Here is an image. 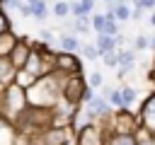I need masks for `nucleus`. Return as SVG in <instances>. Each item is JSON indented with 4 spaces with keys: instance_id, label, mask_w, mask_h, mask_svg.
Masks as SVG:
<instances>
[{
    "instance_id": "9",
    "label": "nucleus",
    "mask_w": 155,
    "mask_h": 145,
    "mask_svg": "<svg viewBox=\"0 0 155 145\" xmlns=\"http://www.w3.org/2000/svg\"><path fill=\"white\" fill-rule=\"evenodd\" d=\"M140 123L148 128V130H153L155 133V92H150L148 97H145V102L140 104Z\"/></svg>"
},
{
    "instance_id": "14",
    "label": "nucleus",
    "mask_w": 155,
    "mask_h": 145,
    "mask_svg": "<svg viewBox=\"0 0 155 145\" xmlns=\"http://www.w3.org/2000/svg\"><path fill=\"white\" fill-rule=\"evenodd\" d=\"M17 41H19V36H17L12 29H10V31H5V34H0V56H10Z\"/></svg>"
},
{
    "instance_id": "31",
    "label": "nucleus",
    "mask_w": 155,
    "mask_h": 145,
    "mask_svg": "<svg viewBox=\"0 0 155 145\" xmlns=\"http://www.w3.org/2000/svg\"><path fill=\"white\" fill-rule=\"evenodd\" d=\"M133 7H140V10H155V0H131Z\"/></svg>"
},
{
    "instance_id": "17",
    "label": "nucleus",
    "mask_w": 155,
    "mask_h": 145,
    "mask_svg": "<svg viewBox=\"0 0 155 145\" xmlns=\"http://www.w3.org/2000/svg\"><path fill=\"white\" fill-rule=\"evenodd\" d=\"M114 14H116L119 22H128L131 14H133V10H131V5H128L126 0H119V2L114 5Z\"/></svg>"
},
{
    "instance_id": "22",
    "label": "nucleus",
    "mask_w": 155,
    "mask_h": 145,
    "mask_svg": "<svg viewBox=\"0 0 155 145\" xmlns=\"http://www.w3.org/2000/svg\"><path fill=\"white\" fill-rule=\"evenodd\" d=\"M107 99H109V104H111L114 109H126V104H124V97H121V87H119V89H111Z\"/></svg>"
},
{
    "instance_id": "4",
    "label": "nucleus",
    "mask_w": 155,
    "mask_h": 145,
    "mask_svg": "<svg viewBox=\"0 0 155 145\" xmlns=\"http://www.w3.org/2000/svg\"><path fill=\"white\" fill-rule=\"evenodd\" d=\"M31 145H68L70 143V126H48L29 135Z\"/></svg>"
},
{
    "instance_id": "6",
    "label": "nucleus",
    "mask_w": 155,
    "mask_h": 145,
    "mask_svg": "<svg viewBox=\"0 0 155 145\" xmlns=\"http://www.w3.org/2000/svg\"><path fill=\"white\" fill-rule=\"evenodd\" d=\"M107 138H109V130H107V123H85L78 128V135H75V145H107Z\"/></svg>"
},
{
    "instance_id": "26",
    "label": "nucleus",
    "mask_w": 155,
    "mask_h": 145,
    "mask_svg": "<svg viewBox=\"0 0 155 145\" xmlns=\"http://www.w3.org/2000/svg\"><path fill=\"white\" fill-rule=\"evenodd\" d=\"M39 41H41V44L53 46V44H58V36H56L51 29H39Z\"/></svg>"
},
{
    "instance_id": "21",
    "label": "nucleus",
    "mask_w": 155,
    "mask_h": 145,
    "mask_svg": "<svg viewBox=\"0 0 155 145\" xmlns=\"http://www.w3.org/2000/svg\"><path fill=\"white\" fill-rule=\"evenodd\" d=\"M46 14H48V2H46V0L31 2V17H34V19H46Z\"/></svg>"
},
{
    "instance_id": "5",
    "label": "nucleus",
    "mask_w": 155,
    "mask_h": 145,
    "mask_svg": "<svg viewBox=\"0 0 155 145\" xmlns=\"http://www.w3.org/2000/svg\"><path fill=\"white\" fill-rule=\"evenodd\" d=\"M107 130L109 133H138L140 128V118H136L128 109H116V114H111L107 121Z\"/></svg>"
},
{
    "instance_id": "3",
    "label": "nucleus",
    "mask_w": 155,
    "mask_h": 145,
    "mask_svg": "<svg viewBox=\"0 0 155 145\" xmlns=\"http://www.w3.org/2000/svg\"><path fill=\"white\" fill-rule=\"evenodd\" d=\"M85 92H87V77H82V72L63 77V82H61V99H65L70 104H82L85 102Z\"/></svg>"
},
{
    "instance_id": "41",
    "label": "nucleus",
    "mask_w": 155,
    "mask_h": 145,
    "mask_svg": "<svg viewBox=\"0 0 155 145\" xmlns=\"http://www.w3.org/2000/svg\"><path fill=\"white\" fill-rule=\"evenodd\" d=\"M0 10H2V5H0Z\"/></svg>"
},
{
    "instance_id": "29",
    "label": "nucleus",
    "mask_w": 155,
    "mask_h": 145,
    "mask_svg": "<svg viewBox=\"0 0 155 145\" xmlns=\"http://www.w3.org/2000/svg\"><path fill=\"white\" fill-rule=\"evenodd\" d=\"M104 24H107V17H104V12H97V14H92V29H94L97 34L104 29Z\"/></svg>"
},
{
    "instance_id": "34",
    "label": "nucleus",
    "mask_w": 155,
    "mask_h": 145,
    "mask_svg": "<svg viewBox=\"0 0 155 145\" xmlns=\"http://www.w3.org/2000/svg\"><path fill=\"white\" fill-rule=\"evenodd\" d=\"M2 94H5V87H0V116H2Z\"/></svg>"
},
{
    "instance_id": "19",
    "label": "nucleus",
    "mask_w": 155,
    "mask_h": 145,
    "mask_svg": "<svg viewBox=\"0 0 155 145\" xmlns=\"http://www.w3.org/2000/svg\"><path fill=\"white\" fill-rule=\"evenodd\" d=\"M36 80H39V77H34V75H31L29 70H24V68H22V70H17V75H15V82H17L19 87H24V89H29Z\"/></svg>"
},
{
    "instance_id": "13",
    "label": "nucleus",
    "mask_w": 155,
    "mask_h": 145,
    "mask_svg": "<svg viewBox=\"0 0 155 145\" xmlns=\"http://www.w3.org/2000/svg\"><path fill=\"white\" fill-rule=\"evenodd\" d=\"M56 46H58V51H65V53H78L82 44L78 41V36H75V34H61Z\"/></svg>"
},
{
    "instance_id": "18",
    "label": "nucleus",
    "mask_w": 155,
    "mask_h": 145,
    "mask_svg": "<svg viewBox=\"0 0 155 145\" xmlns=\"http://www.w3.org/2000/svg\"><path fill=\"white\" fill-rule=\"evenodd\" d=\"M80 53H82V58H85L87 63H92V60L102 58V53H99V48H97V44H94V41H92V44H82V46H80Z\"/></svg>"
},
{
    "instance_id": "32",
    "label": "nucleus",
    "mask_w": 155,
    "mask_h": 145,
    "mask_svg": "<svg viewBox=\"0 0 155 145\" xmlns=\"http://www.w3.org/2000/svg\"><path fill=\"white\" fill-rule=\"evenodd\" d=\"M0 5L5 7V10H19V5H22V0H0Z\"/></svg>"
},
{
    "instance_id": "16",
    "label": "nucleus",
    "mask_w": 155,
    "mask_h": 145,
    "mask_svg": "<svg viewBox=\"0 0 155 145\" xmlns=\"http://www.w3.org/2000/svg\"><path fill=\"white\" fill-rule=\"evenodd\" d=\"M107 145H138V138L133 133H109Z\"/></svg>"
},
{
    "instance_id": "30",
    "label": "nucleus",
    "mask_w": 155,
    "mask_h": 145,
    "mask_svg": "<svg viewBox=\"0 0 155 145\" xmlns=\"http://www.w3.org/2000/svg\"><path fill=\"white\" fill-rule=\"evenodd\" d=\"M10 29H12V19L7 17L5 10H0V34H5V31H10Z\"/></svg>"
},
{
    "instance_id": "10",
    "label": "nucleus",
    "mask_w": 155,
    "mask_h": 145,
    "mask_svg": "<svg viewBox=\"0 0 155 145\" xmlns=\"http://www.w3.org/2000/svg\"><path fill=\"white\" fill-rule=\"evenodd\" d=\"M136 68V51L133 48H119V77H126Z\"/></svg>"
},
{
    "instance_id": "23",
    "label": "nucleus",
    "mask_w": 155,
    "mask_h": 145,
    "mask_svg": "<svg viewBox=\"0 0 155 145\" xmlns=\"http://www.w3.org/2000/svg\"><path fill=\"white\" fill-rule=\"evenodd\" d=\"M102 31L109 34V36H119V34H121V22H119V19H107V24H104Z\"/></svg>"
},
{
    "instance_id": "27",
    "label": "nucleus",
    "mask_w": 155,
    "mask_h": 145,
    "mask_svg": "<svg viewBox=\"0 0 155 145\" xmlns=\"http://www.w3.org/2000/svg\"><path fill=\"white\" fill-rule=\"evenodd\" d=\"M87 85H90L92 89H99V87L104 85V77H102V72H99V70H92V72L87 75Z\"/></svg>"
},
{
    "instance_id": "1",
    "label": "nucleus",
    "mask_w": 155,
    "mask_h": 145,
    "mask_svg": "<svg viewBox=\"0 0 155 145\" xmlns=\"http://www.w3.org/2000/svg\"><path fill=\"white\" fill-rule=\"evenodd\" d=\"M65 75L61 72H46L41 75L29 89H27V97H29V104L31 106H56L61 102V82H63Z\"/></svg>"
},
{
    "instance_id": "7",
    "label": "nucleus",
    "mask_w": 155,
    "mask_h": 145,
    "mask_svg": "<svg viewBox=\"0 0 155 145\" xmlns=\"http://www.w3.org/2000/svg\"><path fill=\"white\" fill-rule=\"evenodd\" d=\"M53 70L61 75H78V72H82V60L78 58V53L58 51L53 58Z\"/></svg>"
},
{
    "instance_id": "38",
    "label": "nucleus",
    "mask_w": 155,
    "mask_h": 145,
    "mask_svg": "<svg viewBox=\"0 0 155 145\" xmlns=\"http://www.w3.org/2000/svg\"><path fill=\"white\" fill-rule=\"evenodd\" d=\"M150 80H155V70H153V72H150Z\"/></svg>"
},
{
    "instance_id": "40",
    "label": "nucleus",
    "mask_w": 155,
    "mask_h": 145,
    "mask_svg": "<svg viewBox=\"0 0 155 145\" xmlns=\"http://www.w3.org/2000/svg\"><path fill=\"white\" fill-rule=\"evenodd\" d=\"M126 2H131V0H126Z\"/></svg>"
},
{
    "instance_id": "20",
    "label": "nucleus",
    "mask_w": 155,
    "mask_h": 145,
    "mask_svg": "<svg viewBox=\"0 0 155 145\" xmlns=\"http://www.w3.org/2000/svg\"><path fill=\"white\" fill-rule=\"evenodd\" d=\"M51 12H53L58 19H68V17H70V2H65V0H56L53 7H51Z\"/></svg>"
},
{
    "instance_id": "28",
    "label": "nucleus",
    "mask_w": 155,
    "mask_h": 145,
    "mask_svg": "<svg viewBox=\"0 0 155 145\" xmlns=\"http://www.w3.org/2000/svg\"><path fill=\"white\" fill-rule=\"evenodd\" d=\"M121 97H124V104H126V109H128V106L136 102V97H138V94H136V89H133V87L124 85V87H121Z\"/></svg>"
},
{
    "instance_id": "8",
    "label": "nucleus",
    "mask_w": 155,
    "mask_h": 145,
    "mask_svg": "<svg viewBox=\"0 0 155 145\" xmlns=\"http://www.w3.org/2000/svg\"><path fill=\"white\" fill-rule=\"evenodd\" d=\"M31 44L27 41V39H19L17 44H15V48H12V53L7 56L10 60H12V65L17 68V70H22L24 65H27V60H29V56H31Z\"/></svg>"
},
{
    "instance_id": "2",
    "label": "nucleus",
    "mask_w": 155,
    "mask_h": 145,
    "mask_svg": "<svg viewBox=\"0 0 155 145\" xmlns=\"http://www.w3.org/2000/svg\"><path fill=\"white\" fill-rule=\"evenodd\" d=\"M29 109V97H27V89L19 87L17 82L7 85L5 87V94H2V118L17 123V118Z\"/></svg>"
},
{
    "instance_id": "24",
    "label": "nucleus",
    "mask_w": 155,
    "mask_h": 145,
    "mask_svg": "<svg viewBox=\"0 0 155 145\" xmlns=\"http://www.w3.org/2000/svg\"><path fill=\"white\" fill-rule=\"evenodd\" d=\"M145 48H150V36L148 34H138L133 39V51L138 53V51H145Z\"/></svg>"
},
{
    "instance_id": "12",
    "label": "nucleus",
    "mask_w": 155,
    "mask_h": 145,
    "mask_svg": "<svg viewBox=\"0 0 155 145\" xmlns=\"http://www.w3.org/2000/svg\"><path fill=\"white\" fill-rule=\"evenodd\" d=\"M15 140H19L17 138V126L0 116V145H15Z\"/></svg>"
},
{
    "instance_id": "39",
    "label": "nucleus",
    "mask_w": 155,
    "mask_h": 145,
    "mask_svg": "<svg viewBox=\"0 0 155 145\" xmlns=\"http://www.w3.org/2000/svg\"><path fill=\"white\" fill-rule=\"evenodd\" d=\"M24 2H29V5H31V2H36V0H24Z\"/></svg>"
},
{
    "instance_id": "25",
    "label": "nucleus",
    "mask_w": 155,
    "mask_h": 145,
    "mask_svg": "<svg viewBox=\"0 0 155 145\" xmlns=\"http://www.w3.org/2000/svg\"><path fill=\"white\" fill-rule=\"evenodd\" d=\"M102 63H104L107 68H116V65H119V48H116V51L102 53Z\"/></svg>"
},
{
    "instance_id": "36",
    "label": "nucleus",
    "mask_w": 155,
    "mask_h": 145,
    "mask_svg": "<svg viewBox=\"0 0 155 145\" xmlns=\"http://www.w3.org/2000/svg\"><path fill=\"white\" fill-rule=\"evenodd\" d=\"M150 51H155V34H150Z\"/></svg>"
},
{
    "instance_id": "35",
    "label": "nucleus",
    "mask_w": 155,
    "mask_h": 145,
    "mask_svg": "<svg viewBox=\"0 0 155 145\" xmlns=\"http://www.w3.org/2000/svg\"><path fill=\"white\" fill-rule=\"evenodd\" d=\"M148 24H150V27H155V10H153V14H150V19H148Z\"/></svg>"
},
{
    "instance_id": "15",
    "label": "nucleus",
    "mask_w": 155,
    "mask_h": 145,
    "mask_svg": "<svg viewBox=\"0 0 155 145\" xmlns=\"http://www.w3.org/2000/svg\"><path fill=\"white\" fill-rule=\"evenodd\" d=\"M94 44H97L99 53H107V51H116V48H119V46H116V36H109V34H104V31L97 34Z\"/></svg>"
},
{
    "instance_id": "33",
    "label": "nucleus",
    "mask_w": 155,
    "mask_h": 145,
    "mask_svg": "<svg viewBox=\"0 0 155 145\" xmlns=\"http://www.w3.org/2000/svg\"><path fill=\"white\" fill-rule=\"evenodd\" d=\"M17 12H19V14H22V17H31V5H29V2H22V5H19V10H17Z\"/></svg>"
},
{
    "instance_id": "37",
    "label": "nucleus",
    "mask_w": 155,
    "mask_h": 145,
    "mask_svg": "<svg viewBox=\"0 0 155 145\" xmlns=\"http://www.w3.org/2000/svg\"><path fill=\"white\" fill-rule=\"evenodd\" d=\"M102 2H107V5H109V2H116V0H102Z\"/></svg>"
},
{
    "instance_id": "11",
    "label": "nucleus",
    "mask_w": 155,
    "mask_h": 145,
    "mask_svg": "<svg viewBox=\"0 0 155 145\" xmlns=\"http://www.w3.org/2000/svg\"><path fill=\"white\" fill-rule=\"evenodd\" d=\"M15 75H17V68L12 65V60L7 56H0V87H7L15 82Z\"/></svg>"
}]
</instances>
